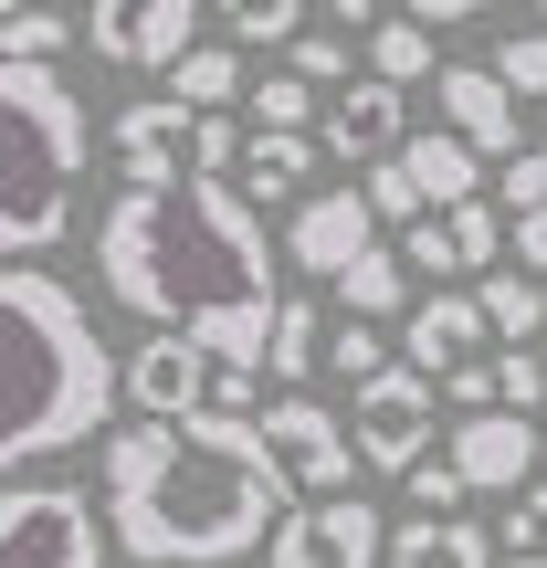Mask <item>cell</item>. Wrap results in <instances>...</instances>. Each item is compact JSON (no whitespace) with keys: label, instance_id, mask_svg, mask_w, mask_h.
<instances>
[{"label":"cell","instance_id":"6da1fadb","mask_svg":"<svg viewBox=\"0 0 547 568\" xmlns=\"http://www.w3.org/2000/svg\"><path fill=\"white\" fill-rule=\"evenodd\" d=\"M95 264L105 295L126 316H159V337H190L211 368H274V253H264V211L243 190H117L95 222Z\"/></svg>","mask_w":547,"mask_h":568},{"label":"cell","instance_id":"7a4b0ae2","mask_svg":"<svg viewBox=\"0 0 547 568\" xmlns=\"http://www.w3.org/2000/svg\"><path fill=\"white\" fill-rule=\"evenodd\" d=\"M284 464L264 422L190 410V422L105 432V537L138 568H243L284 537Z\"/></svg>","mask_w":547,"mask_h":568},{"label":"cell","instance_id":"3957f363","mask_svg":"<svg viewBox=\"0 0 547 568\" xmlns=\"http://www.w3.org/2000/svg\"><path fill=\"white\" fill-rule=\"evenodd\" d=\"M0 379H11V432H0V464H53V453L95 443L105 410H117L126 368L105 358V326L84 316V295L42 264L0 274Z\"/></svg>","mask_w":547,"mask_h":568},{"label":"cell","instance_id":"277c9868","mask_svg":"<svg viewBox=\"0 0 547 568\" xmlns=\"http://www.w3.org/2000/svg\"><path fill=\"white\" fill-rule=\"evenodd\" d=\"M0 126H11V169H0V253L42 264L74 232V180H84V95L63 63H0Z\"/></svg>","mask_w":547,"mask_h":568},{"label":"cell","instance_id":"5b68a950","mask_svg":"<svg viewBox=\"0 0 547 568\" xmlns=\"http://www.w3.org/2000/svg\"><path fill=\"white\" fill-rule=\"evenodd\" d=\"M0 568H105L84 485H0Z\"/></svg>","mask_w":547,"mask_h":568},{"label":"cell","instance_id":"8992f818","mask_svg":"<svg viewBox=\"0 0 547 568\" xmlns=\"http://www.w3.org/2000/svg\"><path fill=\"white\" fill-rule=\"evenodd\" d=\"M432 422H443L432 379H422V368H389V379L358 389L347 443H358V464H379V474H422V464H432Z\"/></svg>","mask_w":547,"mask_h":568},{"label":"cell","instance_id":"52a82bcc","mask_svg":"<svg viewBox=\"0 0 547 568\" xmlns=\"http://www.w3.org/2000/svg\"><path fill=\"white\" fill-rule=\"evenodd\" d=\"M264 443H274L284 485H305V506H337L358 485V443L326 400H264Z\"/></svg>","mask_w":547,"mask_h":568},{"label":"cell","instance_id":"ba28073f","mask_svg":"<svg viewBox=\"0 0 547 568\" xmlns=\"http://www.w3.org/2000/svg\"><path fill=\"white\" fill-rule=\"evenodd\" d=\"M368 253H379V211H368V190H316V201H295V222H284V264H295V274L347 284Z\"/></svg>","mask_w":547,"mask_h":568},{"label":"cell","instance_id":"9c48e42d","mask_svg":"<svg viewBox=\"0 0 547 568\" xmlns=\"http://www.w3.org/2000/svg\"><path fill=\"white\" fill-rule=\"evenodd\" d=\"M105 148H117V180H126V190H190L201 116H190L180 95H159V105H117V116H105Z\"/></svg>","mask_w":547,"mask_h":568},{"label":"cell","instance_id":"30bf717a","mask_svg":"<svg viewBox=\"0 0 547 568\" xmlns=\"http://www.w3.org/2000/svg\"><path fill=\"white\" fill-rule=\"evenodd\" d=\"M274 568H389V527L368 495H337V506H295L274 537Z\"/></svg>","mask_w":547,"mask_h":568},{"label":"cell","instance_id":"8fae6325","mask_svg":"<svg viewBox=\"0 0 547 568\" xmlns=\"http://www.w3.org/2000/svg\"><path fill=\"white\" fill-rule=\"evenodd\" d=\"M211 379H222V368L190 337H148L138 358H126V422H190V410H211Z\"/></svg>","mask_w":547,"mask_h":568},{"label":"cell","instance_id":"7c38bea8","mask_svg":"<svg viewBox=\"0 0 547 568\" xmlns=\"http://www.w3.org/2000/svg\"><path fill=\"white\" fill-rule=\"evenodd\" d=\"M464 485H516L527 495V474H547V432L527 410H474V422H453V453H443Z\"/></svg>","mask_w":547,"mask_h":568},{"label":"cell","instance_id":"4fadbf2b","mask_svg":"<svg viewBox=\"0 0 547 568\" xmlns=\"http://www.w3.org/2000/svg\"><path fill=\"white\" fill-rule=\"evenodd\" d=\"M316 148L326 159H358V169H379V159H401L411 148V105H401V84H379V74H358L337 105H326V126H316Z\"/></svg>","mask_w":547,"mask_h":568},{"label":"cell","instance_id":"5bb4252c","mask_svg":"<svg viewBox=\"0 0 547 568\" xmlns=\"http://www.w3.org/2000/svg\"><path fill=\"white\" fill-rule=\"evenodd\" d=\"M443 126L485 159V148H506V159H527V116H516L506 74L495 63H443Z\"/></svg>","mask_w":547,"mask_h":568},{"label":"cell","instance_id":"9a60e30c","mask_svg":"<svg viewBox=\"0 0 547 568\" xmlns=\"http://www.w3.org/2000/svg\"><path fill=\"white\" fill-rule=\"evenodd\" d=\"M474 337H485V295H453V284H443L432 305H411L401 368H422V379L443 368V379H453V368H474Z\"/></svg>","mask_w":547,"mask_h":568},{"label":"cell","instance_id":"2e32d148","mask_svg":"<svg viewBox=\"0 0 547 568\" xmlns=\"http://www.w3.org/2000/svg\"><path fill=\"white\" fill-rule=\"evenodd\" d=\"M401 169H411V180H422L432 222H443V211H474V201H485V159H474V148L453 138V126H422V138L401 148Z\"/></svg>","mask_w":547,"mask_h":568},{"label":"cell","instance_id":"e0dca14e","mask_svg":"<svg viewBox=\"0 0 547 568\" xmlns=\"http://www.w3.org/2000/svg\"><path fill=\"white\" fill-rule=\"evenodd\" d=\"M190 53H201V0H138V11H126V63L180 74Z\"/></svg>","mask_w":547,"mask_h":568},{"label":"cell","instance_id":"ac0fdd59","mask_svg":"<svg viewBox=\"0 0 547 568\" xmlns=\"http://www.w3.org/2000/svg\"><path fill=\"white\" fill-rule=\"evenodd\" d=\"M389 568H495V537L485 527H464V516H411L401 537H389Z\"/></svg>","mask_w":547,"mask_h":568},{"label":"cell","instance_id":"d6986e66","mask_svg":"<svg viewBox=\"0 0 547 568\" xmlns=\"http://www.w3.org/2000/svg\"><path fill=\"white\" fill-rule=\"evenodd\" d=\"M169 95H180L190 116H222L232 95H253V63L232 53V42H201V53H190L180 74H169Z\"/></svg>","mask_w":547,"mask_h":568},{"label":"cell","instance_id":"ffe728a7","mask_svg":"<svg viewBox=\"0 0 547 568\" xmlns=\"http://www.w3.org/2000/svg\"><path fill=\"white\" fill-rule=\"evenodd\" d=\"M316 159H326L316 138H253V159H243V201H253V211L295 201V190H305V169H316Z\"/></svg>","mask_w":547,"mask_h":568},{"label":"cell","instance_id":"44dd1931","mask_svg":"<svg viewBox=\"0 0 547 568\" xmlns=\"http://www.w3.org/2000/svg\"><path fill=\"white\" fill-rule=\"evenodd\" d=\"M337 305H347V326H368V316H401V305H411V253H389V243H379L358 274L337 284ZM401 326H411V316H401Z\"/></svg>","mask_w":547,"mask_h":568},{"label":"cell","instance_id":"7402d4cb","mask_svg":"<svg viewBox=\"0 0 547 568\" xmlns=\"http://www.w3.org/2000/svg\"><path fill=\"white\" fill-rule=\"evenodd\" d=\"M368 74H379V84H401V95H411V84H443V53H432V32H422V21H379V32H368Z\"/></svg>","mask_w":547,"mask_h":568},{"label":"cell","instance_id":"603a6c76","mask_svg":"<svg viewBox=\"0 0 547 568\" xmlns=\"http://www.w3.org/2000/svg\"><path fill=\"white\" fill-rule=\"evenodd\" d=\"M253 138H305V126H316V84L295 74V63H274V74H253Z\"/></svg>","mask_w":547,"mask_h":568},{"label":"cell","instance_id":"cb8c5ba5","mask_svg":"<svg viewBox=\"0 0 547 568\" xmlns=\"http://www.w3.org/2000/svg\"><path fill=\"white\" fill-rule=\"evenodd\" d=\"M443 232H453V264H464L474 284L485 274H506V243H516V222L495 201H474V211H443Z\"/></svg>","mask_w":547,"mask_h":568},{"label":"cell","instance_id":"d4e9b609","mask_svg":"<svg viewBox=\"0 0 547 568\" xmlns=\"http://www.w3.org/2000/svg\"><path fill=\"white\" fill-rule=\"evenodd\" d=\"M474 295H485V326H495V337H516V347L547 326V284H537V274H516V264H506V274H485Z\"/></svg>","mask_w":547,"mask_h":568},{"label":"cell","instance_id":"484cf974","mask_svg":"<svg viewBox=\"0 0 547 568\" xmlns=\"http://www.w3.org/2000/svg\"><path fill=\"white\" fill-rule=\"evenodd\" d=\"M316 358H326V326H316V305H305V295H284V316H274V379L295 389Z\"/></svg>","mask_w":547,"mask_h":568},{"label":"cell","instance_id":"4316f807","mask_svg":"<svg viewBox=\"0 0 547 568\" xmlns=\"http://www.w3.org/2000/svg\"><path fill=\"white\" fill-rule=\"evenodd\" d=\"M222 32H232V42H284V53H295L316 21H305L295 0H232V11H222Z\"/></svg>","mask_w":547,"mask_h":568},{"label":"cell","instance_id":"83f0119b","mask_svg":"<svg viewBox=\"0 0 547 568\" xmlns=\"http://www.w3.org/2000/svg\"><path fill=\"white\" fill-rule=\"evenodd\" d=\"M74 32H84V21H63V11H11V21H0V63H53Z\"/></svg>","mask_w":547,"mask_h":568},{"label":"cell","instance_id":"f1b7e54d","mask_svg":"<svg viewBox=\"0 0 547 568\" xmlns=\"http://www.w3.org/2000/svg\"><path fill=\"white\" fill-rule=\"evenodd\" d=\"M326 358H337L347 389H368V379H389V368H401V358L379 347V326H337V337H326Z\"/></svg>","mask_w":547,"mask_h":568},{"label":"cell","instance_id":"f546056e","mask_svg":"<svg viewBox=\"0 0 547 568\" xmlns=\"http://www.w3.org/2000/svg\"><path fill=\"white\" fill-rule=\"evenodd\" d=\"M368 211H379V222H432V201H422V180H411V169L401 159H379V169H368Z\"/></svg>","mask_w":547,"mask_h":568},{"label":"cell","instance_id":"4dcf8cb0","mask_svg":"<svg viewBox=\"0 0 547 568\" xmlns=\"http://www.w3.org/2000/svg\"><path fill=\"white\" fill-rule=\"evenodd\" d=\"M495 74H506V95H547V21L495 42Z\"/></svg>","mask_w":547,"mask_h":568},{"label":"cell","instance_id":"1f68e13d","mask_svg":"<svg viewBox=\"0 0 547 568\" xmlns=\"http://www.w3.org/2000/svg\"><path fill=\"white\" fill-rule=\"evenodd\" d=\"M284 63H295L305 84H326V74H347V32H337V21H316V32H305V42H295V53H284ZM347 84H358V74H347Z\"/></svg>","mask_w":547,"mask_h":568},{"label":"cell","instance_id":"d6a6232c","mask_svg":"<svg viewBox=\"0 0 547 568\" xmlns=\"http://www.w3.org/2000/svg\"><path fill=\"white\" fill-rule=\"evenodd\" d=\"M527 410V400H547V358H537V347H506V358H495V410Z\"/></svg>","mask_w":547,"mask_h":568},{"label":"cell","instance_id":"836d02e7","mask_svg":"<svg viewBox=\"0 0 547 568\" xmlns=\"http://www.w3.org/2000/svg\"><path fill=\"white\" fill-rule=\"evenodd\" d=\"M506 548H516V558H547V485H527V495L506 506Z\"/></svg>","mask_w":547,"mask_h":568},{"label":"cell","instance_id":"e575fe53","mask_svg":"<svg viewBox=\"0 0 547 568\" xmlns=\"http://www.w3.org/2000/svg\"><path fill=\"white\" fill-rule=\"evenodd\" d=\"M464 474H453V464H422V474H411V506H422V516H443V527H453V506H464Z\"/></svg>","mask_w":547,"mask_h":568},{"label":"cell","instance_id":"d590c367","mask_svg":"<svg viewBox=\"0 0 547 568\" xmlns=\"http://www.w3.org/2000/svg\"><path fill=\"white\" fill-rule=\"evenodd\" d=\"M453 400H464V422H474V410H495V358H474V368H453Z\"/></svg>","mask_w":547,"mask_h":568},{"label":"cell","instance_id":"8d00e7d4","mask_svg":"<svg viewBox=\"0 0 547 568\" xmlns=\"http://www.w3.org/2000/svg\"><path fill=\"white\" fill-rule=\"evenodd\" d=\"M516 274L547 284V211H527V222H516Z\"/></svg>","mask_w":547,"mask_h":568},{"label":"cell","instance_id":"74e56055","mask_svg":"<svg viewBox=\"0 0 547 568\" xmlns=\"http://www.w3.org/2000/svg\"><path fill=\"white\" fill-rule=\"evenodd\" d=\"M537 485H547V474H537Z\"/></svg>","mask_w":547,"mask_h":568}]
</instances>
